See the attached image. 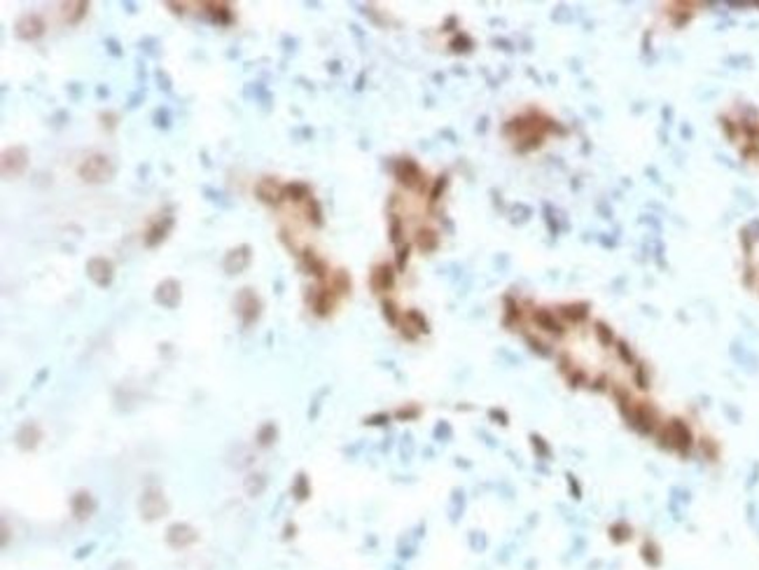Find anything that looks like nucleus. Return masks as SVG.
Segmentation results:
<instances>
[{
  "instance_id": "obj_1",
  "label": "nucleus",
  "mask_w": 759,
  "mask_h": 570,
  "mask_svg": "<svg viewBox=\"0 0 759 570\" xmlns=\"http://www.w3.org/2000/svg\"><path fill=\"white\" fill-rule=\"evenodd\" d=\"M715 124L731 152L759 176V101H729L720 108Z\"/></svg>"
},
{
  "instance_id": "obj_2",
  "label": "nucleus",
  "mask_w": 759,
  "mask_h": 570,
  "mask_svg": "<svg viewBox=\"0 0 759 570\" xmlns=\"http://www.w3.org/2000/svg\"><path fill=\"white\" fill-rule=\"evenodd\" d=\"M738 274L745 288L759 297V220L743 225L736 234Z\"/></svg>"
},
{
  "instance_id": "obj_3",
  "label": "nucleus",
  "mask_w": 759,
  "mask_h": 570,
  "mask_svg": "<svg viewBox=\"0 0 759 570\" xmlns=\"http://www.w3.org/2000/svg\"><path fill=\"white\" fill-rule=\"evenodd\" d=\"M78 176L85 180V183H92V185L108 183V180L115 176V164L108 155L96 152V155H89L85 162L80 164Z\"/></svg>"
},
{
  "instance_id": "obj_4",
  "label": "nucleus",
  "mask_w": 759,
  "mask_h": 570,
  "mask_svg": "<svg viewBox=\"0 0 759 570\" xmlns=\"http://www.w3.org/2000/svg\"><path fill=\"white\" fill-rule=\"evenodd\" d=\"M260 297H257V293L253 288H241L239 295L234 297V309L236 314L241 316L243 325H250L257 321V316H260Z\"/></svg>"
},
{
  "instance_id": "obj_5",
  "label": "nucleus",
  "mask_w": 759,
  "mask_h": 570,
  "mask_svg": "<svg viewBox=\"0 0 759 570\" xmlns=\"http://www.w3.org/2000/svg\"><path fill=\"white\" fill-rule=\"evenodd\" d=\"M255 197H257V201H262V204L278 208L285 199V185L278 183L274 176H264L255 183Z\"/></svg>"
},
{
  "instance_id": "obj_6",
  "label": "nucleus",
  "mask_w": 759,
  "mask_h": 570,
  "mask_svg": "<svg viewBox=\"0 0 759 570\" xmlns=\"http://www.w3.org/2000/svg\"><path fill=\"white\" fill-rule=\"evenodd\" d=\"M45 22L43 17L36 15V12H29V15H22L15 24V36L24 43H33V40H40L45 36Z\"/></svg>"
},
{
  "instance_id": "obj_7",
  "label": "nucleus",
  "mask_w": 759,
  "mask_h": 570,
  "mask_svg": "<svg viewBox=\"0 0 759 570\" xmlns=\"http://www.w3.org/2000/svg\"><path fill=\"white\" fill-rule=\"evenodd\" d=\"M3 176L5 178H19L22 173L29 169V150L17 145V148H8L3 152Z\"/></svg>"
},
{
  "instance_id": "obj_8",
  "label": "nucleus",
  "mask_w": 759,
  "mask_h": 570,
  "mask_svg": "<svg viewBox=\"0 0 759 570\" xmlns=\"http://www.w3.org/2000/svg\"><path fill=\"white\" fill-rule=\"evenodd\" d=\"M250 262H253V248L248 246V243H241V246H234L227 250L225 260H222V269L227 271L229 276L234 274H243Z\"/></svg>"
},
{
  "instance_id": "obj_9",
  "label": "nucleus",
  "mask_w": 759,
  "mask_h": 570,
  "mask_svg": "<svg viewBox=\"0 0 759 570\" xmlns=\"http://www.w3.org/2000/svg\"><path fill=\"white\" fill-rule=\"evenodd\" d=\"M87 276L92 278V283L99 285V288H108V285L115 281V264L110 262L108 257L96 255L87 262Z\"/></svg>"
},
{
  "instance_id": "obj_10",
  "label": "nucleus",
  "mask_w": 759,
  "mask_h": 570,
  "mask_svg": "<svg viewBox=\"0 0 759 570\" xmlns=\"http://www.w3.org/2000/svg\"><path fill=\"white\" fill-rule=\"evenodd\" d=\"M173 225H176V218H173V215H162V218H157L148 229H145V234H143L145 248L162 246V241L171 234Z\"/></svg>"
},
{
  "instance_id": "obj_11",
  "label": "nucleus",
  "mask_w": 759,
  "mask_h": 570,
  "mask_svg": "<svg viewBox=\"0 0 759 570\" xmlns=\"http://www.w3.org/2000/svg\"><path fill=\"white\" fill-rule=\"evenodd\" d=\"M183 300V285L176 278H166L155 288V302L162 304L164 309H176Z\"/></svg>"
},
{
  "instance_id": "obj_12",
  "label": "nucleus",
  "mask_w": 759,
  "mask_h": 570,
  "mask_svg": "<svg viewBox=\"0 0 759 570\" xmlns=\"http://www.w3.org/2000/svg\"><path fill=\"white\" fill-rule=\"evenodd\" d=\"M334 293L330 288H320V285H313V288H306V300H309L311 309L316 311L320 318L330 316V311L334 307Z\"/></svg>"
},
{
  "instance_id": "obj_13",
  "label": "nucleus",
  "mask_w": 759,
  "mask_h": 570,
  "mask_svg": "<svg viewBox=\"0 0 759 570\" xmlns=\"http://www.w3.org/2000/svg\"><path fill=\"white\" fill-rule=\"evenodd\" d=\"M302 264H304L306 274H313L320 283H325L327 278H330V267H327L325 257H320L313 248L302 250Z\"/></svg>"
},
{
  "instance_id": "obj_14",
  "label": "nucleus",
  "mask_w": 759,
  "mask_h": 570,
  "mask_svg": "<svg viewBox=\"0 0 759 570\" xmlns=\"http://www.w3.org/2000/svg\"><path fill=\"white\" fill-rule=\"evenodd\" d=\"M201 8H206V15L213 24L229 26L234 22V10L229 3H201Z\"/></svg>"
},
{
  "instance_id": "obj_15",
  "label": "nucleus",
  "mask_w": 759,
  "mask_h": 570,
  "mask_svg": "<svg viewBox=\"0 0 759 570\" xmlns=\"http://www.w3.org/2000/svg\"><path fill=\"white\" fill-rule=\"evenodd\" d=\"M395 285V269L391 264H376L372 271V288L376 293H384V290H391Z\"/></svg>"
},
{
  "instance_id": "obj_16",
  "label": "nucleus",
  "mask_w": 759,
  "mask_h": 570,
  "mask_svg": "<svg viewBox=\"0 0 759 570\" xmlns=\"http://www.w3.org/2000/svg\"><path fill=\"white\" fill-rule=\"evenodd\" d=\"M141 510H143V514H145V519H157L159 514L166 510L164 496H162V493H159L157 489L145 491V496H143V500H141Z\"/></svg>"
},
{
  "instance_id": "obj_17",
  "label": "nucleus",
  "mask_w": 759,
  "mask_h": 570,
  "mask_svg": "<svg viewBox=\"0 0 759 570\" xmlns=\"http://www.w3.org/2000/svg\"><path fill=\"white\" fill-rule=\"evenodd\" d=\"M89 12V3L87 0H71V3H61V17H64L66 24L78 26L82 19L87 17Z\"/></svg>"
},
{
  "instance_id": "obj_18",
  "label": "nucleus",
  "mask_w": 759,
  "mask_h": 570,
  "mask_svg": "<svg viewBox=\"0 0 759 570\" xmlns=\"http://www.w3.org/2000/svg\"><path fill=\"white\" fill-rule=\"evenodd\" d=\"M40 442V430L36 423H26V426L17 433V444L22 447L24 451H31L36 449Z\"/></svg>"
},
{
  "instance_id": "obj_19",
  "label": "nucleus",
  "mask_w": 759,
  "mask_h": 570,
  "mask_svg": "<svg viewBox=\"0 0 759 570\" xmlns=\"http://www.w3.org/2000/svg\"><path fill=\"white\" fill-rule=\"evenodd\" d=\"M416 246H419L423 253H433V250H437V246H440V234L430 227H421L419 232H416Z\"/></svg>"
},
{
  "instance_id": "obj_20",
  "label": "nucleus",
  "mask_w": 759,
  "mask_h": 570,
  "mask_svg": "<svg viewBox=\"0 0 759 570\" xmlns=\"http://www.w3.org/2000/svg\"><path fill=\"white\" fill-rule=\"evenodd\" d=\"M194 540H197V535H194V531L190 526L176 524V526L169 528V542H171V545L183 547V545H190V542H194Z\"/></svg>"
},
{
  "instance_id": "obj_21",
  "label": "nucleus",
  "mask_w": 759,
  "mask_h": 570,
  "mask_svg": "<svg viewBox=\"0 0 759 570\" xmlns=\"http://www.w3.org/2000/svg\"><path fill=\"white\" fill-rule=\"evenodd\" d=\"M330 288H332V293H334V295H339V297H344V295L351 293V276H348V271H346V269H337V271H332V276H330Z\"/></svg>"
},
{
  "instance_id": "obj_22",
  "label": "nucleus",
  "mask_w": 759,
  "mask_h": 570,
  "mask_svg": "<svg viewBox=\"0 0 759 570\" xmlns=\"http://www.w3.org/2000/svg\"><path fill=\"white\" fill-rule=\"evenodd\" d=\"M285 199L295 201V204H299V201H304V199H311L309 183H302V180H292V183H288L285 185Z\"/></svg>"
},
{
  "instance_id": "obj_23",
  "label": "nucleus",
  "mask_w": 759,
  "mask_h": 570,
  "mask_svg": "<svg viewBox=\"0 0 759 570\" xmlns=\"http://www.w3.org/2000/svg\"><path fill=\"white\" fill-rule=\"evenodd\" d=\"M304 213H306V220H309L311 227L320 229L325 225V215H323V208H320L318 199H306V206H304Z\"/></svg>"
},
{
  "instance_id": "obj_24",
  "label": "nucleus",
  "mask_w": 759,
  "mask_h": 570,
  "mask_svg": "<svg viewBox=\"0 0 759 570\" xmlns=\"http://www.w3.org/2000/svg\"><path fill=\"white\" fill-rule=\"evenodd\" d=\"M92 507H94V505H92V496H89V493H85V491H80L78 496L73 498V512L78 514L80 519L87 517V514L92 512Z\"/></svg>"
},
{
  "instance_id": "obj_25",
  "label": "nucleus",
  "mask_w": 759,
  "mask_h": 570,
  "mask_svg": "<svg viewBox=\"0 0 759 570\" xmlns=\"http://www.w3.org/2000/svg\"><path fill=\"white\" fill-rule=\"evenodd\" d=\"M152 120H155V127L157 129H169L171 127V113H169V108H157L155 110V115H152Z\"/></svg>"
},
{
  "instance_id": "obj_26",
  "label": "nucleus",
  "mask_w": 759,
  "mask_h": 570,
  "mask_svg": "<svg viewBox=\"0 0 759 570\" xmlns=\"http://www.w3.org/2000/svg\"><path fill=\"white\" fill-rule=\"evenodd\" d=\"M257 440H260L262 447H269V444L276 440V426H274V423H267V426H262V428H260V435H257Z\"/></svg>"
},
{
  "instance_id": "obj_27",
  "label": "nucleus",
  "mask_w": 759,
  "mask_h": 570,
  "mask_svg": "<svg viewBox=\"0 0 759 570\" xmlns=\"http://www.w3.org/2000/svg\"><path fill=\"white\" fill-rule=\"evenodd\" d=\"M155 80H157V87L162 89V92H166V94L171 92V78H169V73H166L164 68H157Z\"/></svg>"
},
{
  "instance_id": "obj_28",
  "label": "nucleus",
  "mask_w": 759,
  "mask_h": 570,
  "mask_svg": "<svg viewBox=\"0 0 759 570\" xmlns=\"http://www.w3.org/2000/svg\"><path fill=\"white\" fill-rule=\"evenodd\" d=\"M106 47H108V52H110V54H113V57H115V59H120V57H122V50H120V43H117V40H115V38H108V40H106Z\"/></svg>"
},
{
  "instance_id": "obj_29",
  "label": "nucleus",
  "mask_w": 759,
  "mask_h": 570,
  "mask_svg": "<svg viewBox=\"0 0 759 570\" xmlns=\"http://www.w3.org/2000/svg\"><path fill=\"white\" fill-rule=\"evenodd\" d=\"M101 122H103V127L108 124V129L113 131V129L117 127V115H113V113H101Z\"/></svg>"
},
{
  "instance_id": "obj_30",
  "label": "nucleus",
  "mask_w": 759,
  "mask_h": 570,
  "mask_svg": "<svg viewBox=\"0 0 759 570\" xmlns=\"http://www.w3.org/2000/svg\"><path fill=\"white\" fill-rule=\"evenodd\" d=\"M295 493H299V500H302V498H306V479H304V475H299V479H297V484H295Z\"/></svg>"
},
{
  "instance_id": "obj_31",
  "label": "nucleus",
  "mask_w": 759,
  "mask_h": 570,
  "mask_svg": "<svg viewBox=\"0 0 759 570\" xmlns=\"http://www.w3.org/2000/svg\"><path fill=\"white\" fill-rule=\"evenodd\" d=\"M166 8H171L173 15H180V17H183L187 5H185V3H166Z\"/></svg>"
},
{
  "instance_id": "obj_32",
  "label": "nucleus",
  "mask_w": 759,
  "mask_h": 570,
  "mask_svg": "<svg viewBox=\"0 0 759 570\" xmlns=\"http://www.w3.org/2000/svg\"><path fill=\"white\" fill-rule=\"evenodd\" d=\"M248 491H253V482H250V479H248ZM262 489H264V477L260 475V477H257V482H255V496H257V493H262Z\"/></svg>"
}]
</instances>
